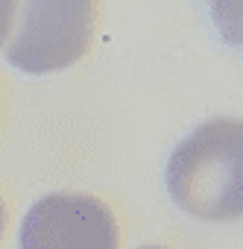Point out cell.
<instances>
[{
  "label": "cell",
  "mask_w": 243,
  "mask_h": 249,
  "mask_svg": "<svg viewBox=\"0 0 243 249\" xmlns=\"http://www.w3.org/2000/svg\"><path fill=\"white\" fill-rule=\"evenodd\" d=\"M6 59L27 73L76 65L97 36V0H15Z\"/></svg>",
  "instance_id": "2"
},
{
  "label": "cell",
  "mask_w": 243,
  "mask_h": 249,
  "mask_svg": "<svg viewBox=\"0 0 243 249\" xmlns=\"http://www.w3.org/2000/svg\"><path fill=\"white\" fill-rule=\"evenodd\" d=\"M141 249H170V246H161V243H153V246H141Z\"/></svg>",
  "instance_id": "6"
},
{
  "label": "cell",
  "mask_w": 243,
  "mask_h": 249,
  "mask_svg": "<svg viewBox=\"0 0 243 249\" xmlns=\"http://www.w3.org/2000/svg\"><path fill=\"white\" fill-rule=\"evenodd\" d=\"M173 202L199 220L226 223L243 214V123L214 117L196 126L167 161Z\"/></svg>",
  "instance_id": "1"
},
{
  "label": "cell",
  "mask_w": 243,
  "mask_h": 249,
  "mask_svg": "<svg viewBox=\"0 0 243 249\" xmlns=\"http://www.w3.org/2000/svg\"><path fill=\"white\" fill-rule=\"evenodd\" d=\"M12 15H15V0H0V47H3V41L9 38Z\"/></svg>",
  "instance_id": "4"
},
{
  "label": "cell",
  "mask_w": 243,
  "mask_h": 249,
  "mask_svg": "<svg viewBox=\"0 0 243 249\" xmlns=\"http://www.w3.org/2000/svg\"><path fill=\"white\" fill-rule=\"evenodd\" d=\"M3 231H6V205H3V196H0V240H3Z\"/></svg>",
  "instance_id": "5"
},
{
  "label": "cell",
  "mask_w": 243,
  "mask_h": 249,
  "mask_svg": "<svg viewBox=\"0 0 243 249\" xmlns=\"http://www.w3.org/2000/svg\"><path fill=\"white\" fill-rule=\"evenodd\" d=\"M114 211L94 194H47L21 223V249H117Z\"/></svg>",
  "instance_id": "3"
}]
</instances>
